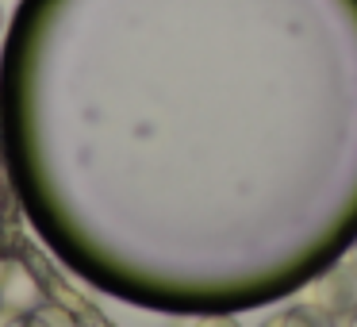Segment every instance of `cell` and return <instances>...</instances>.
<instances>
[{
	"instance_id": "obj_7",
	"label": "cell",
	"mask_w": 357,
	"mask_h": 327,
	"mask_svg": "<svg viewBox=\"0 0 357 327\" xmlns=\"http://www.w3.org/2000/svg\"><path fill=\"white\" fill-rule=\"evenodd\" d=\"M346 327H357V308H354V312H349V316H346Z\"/></svg>"
},
{
	"instance_id": "obj_5",
	"label": "cell",
	"mask_w": 357,
	"mask_h": 327,
	"mask_svg": "<svg viewBox=\"0 0 357 327\" xmlns=\"http://www.w3.org/2000/svg\"><path fill=\"white\" fill-rule=\"evenodd\" d=\"M192 327H242L234 316H204V319H196Z\"/></svg>"
},
{
	"instance_id": "obj_4",
	"label": "cell",
	"mask_w": 357,
	"mask_h": 327,
	"mask_svg": "<svg viewBox=\"0 0 357 327\" xmlns=\"http://www.w3.org/2000/svg\"><path fill=\"white\" fill-rule=\"evenodd\" d=\"M27 327H81L77 316L62 304H35L27 312Z\"/></svg>"
},
{
	"instance_id": "obj_1",
	"label": "cell",
	"mask_w": 357,
	"mask_h": 327,
	"mask_svg": "<svg viewBox=\"0 0 357 327\" xmlns=\"http://www.w3.org/2000/svg\"><path fill=\"white\" fill-rule=\"evenodd\" d=\"M311 304L331 312L334 319L349 316V312L357 308V270L354 266H338L334 273H326V277L311 289Z\"/></svg>"
},
{
	"instance_id": "obj_6",
	"label": "cell",
	"mask_w": 357,
	"mask_h": 327,
	"mask_svg": "<svg viewBox=\"0 0 357 327\" xmlns=\"http://www.w3.org/2000/svg\"><path fill=\"white\" fill-rule=\"evenodd\" d=\"M0 327H27V316L24 312H4L0 308Z\"/></svg>"
},
{
	"instance_id": "obj_8",
	"label": "cell",
	"mask_w": 357,
	"mask_h": 327,
	"mask_svg": "<svg viewBox=\"0 0 357 327\" xmlns=\"http://www.w3.org/2000/svg\"><path fill=\"white\" fill-rule=\"evenodd\" d=\"M0 31H4V8H0Z\"/></svg>"
},
{
	"instance_id": "obj_3",
	"label": "cell",
	"mask_w": 357,
	"mask_h": 327,
	"mask_svg": "<svg viewBox=\"0 0 357 327\" xmlns=\"http://www.w3.org/2000/svg\"><path fill=\"white\" fill-rule=\"evenodd\" d=\"M261 327H334V316H331V312H323L319 304L303 300V304H292V308L273 312Z\"/></svg>"
},
{
	"instance_id": "obj_2",
	"label": "cell",
	"mask_w": 357,
	"mask_h": 327,
	"mask_svg": "<svg viewBox=\"0 0 357 327\" xmlns=\"http://www.w3.org/2000/svg\"><path fill=\"white\" fill-rule=\"evenodd\" d=\"M35 304H43V293L35 285L31 270L20 262H0V308L4 312H31Z\"/></svg>"
}]
</instances>
